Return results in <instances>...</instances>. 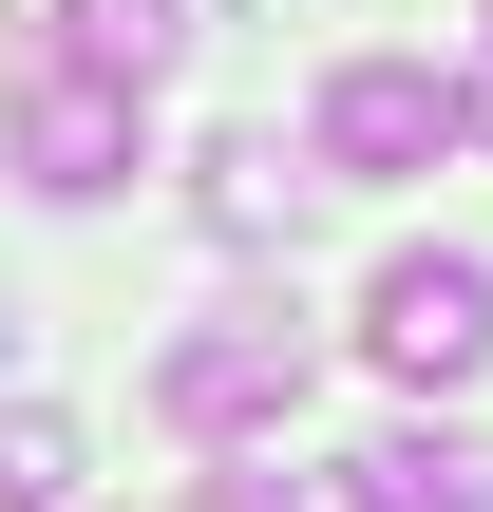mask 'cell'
I'll use <instances>...</instances> for the list:
<instances>
[{"instance_id":"6da1fadb","label":"cell","mask_w":493,"mask_h":512,"mask_svg":"<svg viewBox=\"0 0 493 512\" xmlns=\"http://www.w3.org/2000/svg\"><path fill=\"white\" fill-rule=\"evenodd\" d=\"M304 380H323V323H304L285 285H228V304L152 361V418H171V437H266V418H304Z\"/></svg>"},{"instance_id":"7a4b0ae2","label":"cell","mask_w":493,"mask_h":512,"mask_svg":"<svg viewBox=\"0 0 493 512\" xmlns=\"http://www.w3.org/2000/svg\"><path fill=\"white\" fill-rule=\"evenodd\" d=\"M0 152H19V190L95 209V190H133V152H152V95H133V76H76V57H38V76L0 95Z\"/></svg>"},{"instance_id":"3957f363","label":"cell","mask_w":493,"mask_h":512,"mask_svg":"<svg viewBox=\"0 0 493 512\" xmlns=\"http://www.w3.org/2000/svg\"><path fill=\"white\" fill-rule=\"evenodd\" d=\"M361 361L418 380V399L493 380V266H475V247H399V266L361 285Z\"/></svg>"},{"instance_id":"277c9868","label":"cell","mask_w":493,"mask_h":512,"mask_svg":"<svg viewBox=\"0 0 493 512\" xmlns=\"http://www.w3.org/2000/svg\"><path fill=\"white\" fill-rule=\"evenodd\" d=\"M437 152H456V76L437 57H342L323 114H304V171H342V190H399Z\"/></svg>"},{"instance_id":"5b68a950","label":"cell","mask_w":493,"mask_h":512,"mask_svg":"<svg viewBox=\"0 0 493 512\" xmlns=\"http://www.w3.org/2000/svg\"><path fill=\"white\" fill-rule=\"evenodd\" d=\"M304 190H323V171H285V133H209V152H190V209H209L228 247H285Z\"/></svg>"},{"instance_id":"8992f818","label":"cell","mask_w":493,"mask_h":512,"mask_svg":"<svg viewBox=\"0 0 493 512\" xmlns=\"http://www.w3.org/2000/svg\"><path fill=\"white\" fill-rule=\"evenodd\" d=\"M171 38H190L171 0H57V57H76V76H133V95H152V76H171Z\"/></svg>"},{"instance_id":"52a82bcc","label":"cell","mask_w":493,"mask_h":512,"mask_svg":"<svg viewBox=\"0 0 493 512\" xmlns=\"http://www.w3.org/2000/svg\"><path fill=\"white\" fill-rule=\"evenodd\" d=\"M361 475H380V512H493V456H475V437H380Z\"/></svg>"},{"instance_id":"ba28073f","label":"cell","mask_w":493,"mask_h":512,"mask_svg":"<svg viewBox=\"0 0 493 512\" xmlns=\"http://www.w3.org/2000/svg\"><path fill=\"white\" fill-rule=\"evenodd\" d=\"M76 475H95V437L19 399V418H0V512H76Z\"/></svg>"},{"instance_id":"9c48e42d","label":"cell","mask_w":493,"mask_h":512,"mask_svg":"<svg viewBox=\"0 0 493 512\" xmlns=\"http://www.w3.org/2000/svg\"><path fill=\"white\" fill-rule=\"evenodd\" d=\"M285 512H380V475H361V456H323V475H304Z\"/></svg>"},{"instance_id":"30bf717a","label":"cell","mask_w":493,"mask_h":512,"mask_svg":"<svg viewBox=\"0 0 493 512\" xmlns=\"http://www.w3.org/2000/svg\"><path fill=\"white\" fill-rule=\"evenodd\" d=\"M456 133H475V152H493V57H475V76H456Z\"/></svg>"},{"instance_id":"8fae6325","label":"cell","mask_w":493,"mask_h":512,"mask_svg":"<svg viewBox=\"0 0 493 512\" xmlns=\"http://www.w3.org/2000/svg\"><path fill=\"white\" fill-rule=\"evenodd\" d=\"M0 361H19V285H0Z\"/></svg>"}]
</instances>
